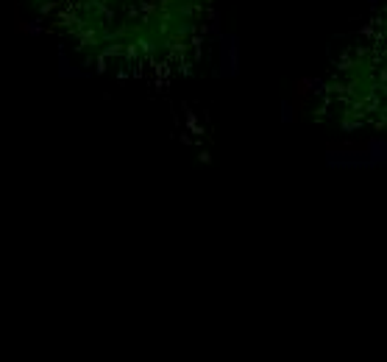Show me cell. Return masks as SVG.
<instances>
[{"instance_id": "cell-1", "label": "cell", "mask_w": 387, "mask_h": 362, "mask_svg": "<svg viewBox=\"0 0 387 362\" xmlns=\"http://www.w3.org/2000/svg\"><path fill=\"white\" fill-rule=\"evenodd\" d=\"M282 120H284V123H292V120H295V114H292V106H290V103L282 106Z\"/></svg>"}]
</instances>
